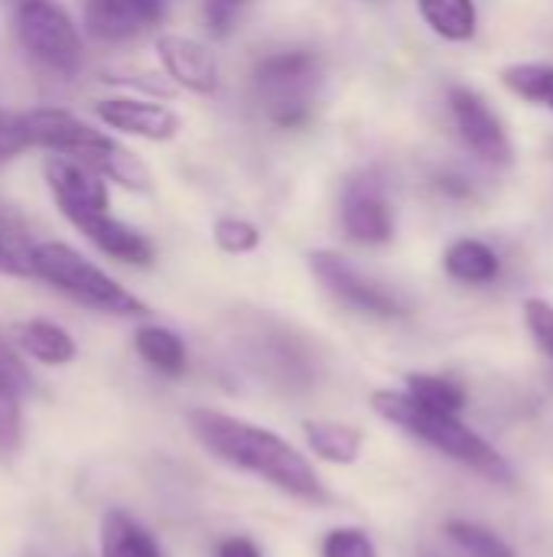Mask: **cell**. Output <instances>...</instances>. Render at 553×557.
<instances>
[{"label":"cell","mask_w":553,"mask_h":557,"mask_svg":"<svg viewBox=\"0 0 553 557\" xmlns=\"http://www.w3.org/2000/svg\"><path fill=\"white\" fill-rule=\"evenodd\" d=\"M189 431L196 441L228 467L261 476L287 496L303 503H326V490L310 467V460L287 444L280 434L257 428L251 421L222 414V411H189Z\"/></svg>","instance_id":"obj_1"},{"label":"cell","mask_w":553,"mask_h":557,"mask_svg":"<svg viewBox=\"0 0 553 557\" xmlns=\"http://www.w3.org/2000/svg\"><path fill=\"white\" fill-rule=\"evenodd\" d=\"M23 127H26L29 147H42L49 153L75 160L78 166L98 173L104 183H117V186L134 189V193L153 189L150 166L130 147H124L117 137L85 124L72 111L36 108V111L23 114Z\"/></svg>","instance_id":"obj_2"},{"label":"cell","mask_w":553,"mask_h":557,"mask_svg":"<svg viewBox=\"0 0 553 557\" xmlns=\"http://www.w3.org/2000/svg\"><path fill=\"white\" fill-rule=\"evenodd\" d=\"M372 408L378 418H385L388 424H398L401 431H407L411 437L437 447L440 454L460 460L463 467L482 473L486 480L495 483H508L512 480V467L508 460L486 441L479 437L473 428H466L456 414H437L420 408L407 392H391L381 388L372 395Z\"/></svg>","instance_id":"obj_3"},{"label":"cell","mask_w":553,"mask_h":557,"mask_svg":"<svg viewBox=\"0 0 553 557\" xmlns=\"http://www.w3.org/2000/svg\"><path fill=\"white\" fill-rule=\"evenodd\" d=\"M33 274L55 287L59 294L72 297L81 307H91L98 313L111 317H147L150 307L130 294L124 284H117L111 274H104L98 264H91L85 255L62 242H36L33 255Z\"/></svg>","instance_id":"obj_4"},{"label":"cell","mask_w":553,"mask_h":557,"mask_svg":"<svg viewBox=\"0 0 553 557\" xmlns=\"http://www.w3.org/2000/svg\"><path fill=\"white\" fill-rule=\"evenodd\" d=\"M251 82L267 117L277 127L293 131L313 117L316 91L323 85V59L310 49L271 52L254 65Z\"/></svg>","instance_id":"obj_5"},{"label":"cell","mask_w":553,"mask_h":557,"mask_svg":"<svg viewBox=\"0 0 553 557\" xmlns=\"http://www.w3.org/2000/svg\"><path fill=\"white\" fill-rule=\"evenodd\" d=\"M16 39L23 52L49 72L75 75L85 62L81 33L59 0H20Z\"/></svg>","instance_id":"obj_6"},{"label":"cell","mask_w":553,"mask_h":557,"mask_svg":"<svg viewBox=\"0 0 553 557\" xmlns=\"http://www.w3.org/2000/svg\"><path fill=\"white\" fill-rule=\"evenodd\" d=\"M310 271L316 274V281L336 297L342 300L345 307L352 310H362V313H372V317H404L411 310V304L391 290L388 284L362 274L349 258H342L339 251H313L310 255Z\"/></svg>","instance_id":"obj_7"},{"label":"cell","mask_w":553,"mask_h":557,"mask_svg":"<svg viewBox=\"0 0 553 557\" xmlns=\"http://www.w3.org/2000/svg\"><path fill=\"white\" fill-rule=\"evenodd\" d=\"M339 222L345 238H352L355 245L378 248L394 238V209L378 170H362L345 180L339 199Z\"/></svg>","instance_id":"obj_8"},{"label":"cell","mask_w":553,"mask_h":557,"mask_svg":"<svg viewBox=\"0 0 553 557\" xmlns=\"http://www.w3.org/2000/svg\"><path fill=\"white\" fill-rule=\"evenodd\" d=\"M447 104H450V114L456 121L460 137L466 140V147L482 163H489V166H508L515 160V147H512L508 134H505V124L489 108L486 98H479L466 85H450Z\"/></svg>","instance_id":"obj_9"},{"label":"cell","mask_w":553,"mask_h":557,"mask_svg":"<svg viewBox=\"0 0 553 557\" xmlns=\"http://www.w3.org/2000/svg\"><path fill=\"white\" fill-rule=\"evenodd\" d=\"M95 114L111 131H121V134L150 140V144L176 140L183 131V117L173 108L150 101V98H137V95L101 98V101H95Z\"/></svg>","instance_id":"obj_10"},{"label":"cell","mask_w":553,"mask_h":557,"mask_svg":"<svg viewBox=\"0 0 553 557\" xmlns=\"http://www.w3.org/2000/svg\"><path fill=\"white\" fill-rule=\"evenodd\" d=\"M166 13V0H85V33L95 42H130L150 33Z\"/></svg>","instance_id":"obj_11"},{"label":"cell","mask_w":553,"mask_h":557,"mask_svg":"<svg viewBox=\"0 0 553 557\" xmlns=\"http://www.w3.org/2000/svg\"><path fill=\"white\" fill-rule=\"evenodd\" d=\"M156 59L163 72L192 95H215L218 91V59L212 46L196 36L183 33H160L156 36Z\"/></svg>","instance_id":"obj_12"},{"label":"cell","mask_w":553,"mask_h":557,"mask_svg":"<svg viewBox=\"0 0 553 557\" xmlns=\"http://www.w3.org/2000/svg\"><path fill=\"white\" fill-rule=\"evenodd\" d=\"M42 173H46V186L59 206V212L72 222L78 215H88V212H108L111 206V193H108V183L78 166L75 160H65L59 153H52L46 163H42Z\"/></svg>","instance_id":"obj_13"},{"label":"cell","mask_w":553,"mask_h":557,"mask_svg":"<svg viewBox=\"0 0 553 557\" xmlns=\"http://www.w3.org/2000/svg\"><path fill=\"white\" fill-rule=\"evenodd\" d=\"M72 225L108 258L121 261V264H134V268H150L153 264V242L130 228L127 222L114 219L111 212H88L72 219Z\"/></svg>","instance_id":"obj_14"},{"label":"cell","mask_w":553,"mask_h":557,"mask_svg":"<svg viewBox=\"0 0 553 557\" xmlns=\"http://www.w3.org/2000/svg\"><path fill=\"white\" fill-rule=\"evenodd\" d=\"M254 359L261 366V372H267L274 382L287 385V388H306L316 379L313 369V352L287 336V333H267L254 343Z\"/></svg>","instance_id":"obj_15"},{"label":"cell","mask_w":553,"mask_h":557,"mask_svg":"<svg viewBox=\"0 0 553 557\" xmlns=\"http://www.w3.org/2000/svg\"><path fill=\"white\" fill-rule=\"evenodd\" d=\"M10 339L13 346L42 362V366H68L75 359V339L52 320H23V323H13L10 330Z\"/></svg>","instance_id":"obj_16"},{"label":"cell","mask_w":553,"mask_h":557,"mask_svg":"<svg viewBox=\"0 0 553 557\" xmlns=\"http://www.w3.org/2000/svg\"><path fill=\"white\" fill-rule=\"evenodd\" d=\"M443 268L453 281L469 284V287H482V284H492L499 277L502 258L492 245H486L479 238H456L443 251Z\"/></svg>","instance_id":"obj_17"},{"label":"cell","mask_w":553,"mask_h":557,"mask_svg":"<svg viewBox=\"0 0 553 557\" xmlns=\"http://www.w3.org/2000/svg\"><path fill=\"white\" fill-rule=\"evenodd\" d=\"M101 557H163L160 545L153 542V535L137 525L127 512L111 509L101 519V545H98Z\"/></svg>","instance_id":"obj_18"},{"label":"cell","mask_w":553,"mask_h":557,"mask_svg":"<svg viewBox=\"0 0 553 557\" xmlns=\"http://www.w3.org/2000/svg\"><path fill=\"white\" fill-rule=\"evenodd\" d=\"M424 23L447 42H469L479 29L476 0H417Z\"/></svg>","instance_id":"obj_19"},{"label":"cell","mask_w":553,"mask_h":557,"mask_svg":"<svg viewBox=\"0 0 553 557\" xmlns=\"http://www.w3.org/2000/svg\"><path fill=\"white\" fill-rule=\"evenodd\" d=\"M134 346H137V356L150 369H156L160 375L176 379V375L186 372V346L173 330H166V326H140L137 336H134Z\"/></svg>","instance_id":"obj_20"},{"label":"cell","mask_w":553,"mask_h":557,"mask_svg":"<svg viewBox=\"0 0 553 557\" xmlns=\"http://www.w3.org/2000/svg\"><path fill=\"white\" fill-rule=\"evenodd\" d=\"M303 431H306V441L316 457H323L329 463H342V467L355 463L362 454V444H365L362 431H355L349 424H336V421H306Z\"/></svg>","instance_id":"obj_21"},{"label":"cell","mask_w":553,"mask_h":557,"mask_svg":"<svg viewBox=\"0 0 553 557\" xmlns=\"http://www.w3.org/2000/svg\"><path fill=\"white\" fill-rule=\"evenodd\" d=\"M36 242L23 219L10 209H0V274L7 277H36L33 274Z\"/></svg>","instance_id":"obj_22"},{"label":"cell","mask_w":553,"mask_h":557,"mask_svg":"<svg viewBox=\"0 0 553 557\" xmlns=\"http://www.w3.org/2000/svg\"><path fill=\"white\" fill-rule=\"evenodd\" d=\"M407 395L437 414H456L466 408V388L453 382L450 375H430V372H411L407 375Z\"/></svg>","instance_id":"obj_23"},{"label":"cell","mask_w":553,"mask_h":557,"mask_svg":"<svg viewBox=\"0 0 553 557\" xmlns=\"http://www.w3.org/2000/svg\"><path fill=\"white\" fill-rule=\"evenodd\" d=\"M502 82L512 95L553 111V65L551 62H515L502 69Z\"/></svg>","instance_id":"obj_24"},{"label":"cell","mask_w":553,"mask_h":557,"mask_svg":"<svg viewBox=\"0 0 553 557\" xmlns=\"http://www.w3.org/2000/svg\"><path fill=\"white\" fill-rule=\"evenodd\" d=\"M443 532H447V539L466 557H518L515 548L502 535H495L486 525H476V522H447Z\"/></svg>","instance_id":"obj_25"},{"label":"cell","mask_w":553,"mask_h":557,"mask_svg":"<svg viewBox=\"0 0 553 557\" xmlns=\"http://www.w3.org/2000/svg\"><path fill=\"white\" fill-rule=\"evenodd\" d=\"M212 238L225 255H251L261 245V232L254 222L238 219V215H222L212 225Z\"/></svg>","instance_id":"obj_26"},{"label":"cell","mask_w":553,"mask_h":557,"mask_svg":"<svg viewBox=\"0 0 553 557\" xmlns=\"http://www.w3.org/2000/svg\"><path fill=\"white\" fill-rule=\"evenodd\" d=\"M20 392L0 375V450H16L20 447Z\"/></svg>","instance_id":"obj_27"},{"label":"cell","mask_w":553,"mask_h":557,"mask_svg":"<svg viewBox=\"0 0 553 557\" xmlns=\"http://www.w3.org/2000/svg\"><path fill=\"white\" fill-rule=\"evenodd\" d=\"M323 557H378V548L362 529H336L323 542Z\"/></svg>","instance_id":"obj_28"},{"label":"cell","mask_w":553,"mask_h":557,"mask_svg":"<svg viewBox=\"0 0 553 557\" xmlns=\"http://www.w3.org/2000/svg\"><path fill=\"white\" fill-rule=\"evenodd\" d=\"M525 326L531 333V339L553 359V304L531 297L525 300Z\"/></svg>","instance_id":"obj_29"},{"label":"cell","mask_w":553,"mask_h":557,"mask_svg":"<svg viewBox=\"0 0 553 557\" xmlns=\"http://www.w3.org/2000/svg\"><path fill=\"white\" fill-rule=\"evenodd\" d=\"M248 7V0H205L202 3V20L212 36H228L238 13Z\"/></svg>","instance_id":"obj_30"},{"label":"cell","mask_w":553,"mask_h":557,"mask_svg":"<svg viewBox=\"0 0 553 557\" xmlns=\"http://www.w3.org/2000/svg\"><path fill=\"white\" fill-rule=\"evenodd\" d=\"M0 375L23 395V392H29V385H33V375L26 372V366H23V359H20V349L13 346V339L3 333V326H0Z\"/></svg>","instance_id":"obj_31"},{"label":"cell","mask_w":553,"mask_h":557,"mask_svg":"<svg viewBox=\"0 0 553 557\" xmlns=\"http://www.w3.org/2000/svg\"><path fill=\"white\" fill-rule=\"evenodd\" d=\"M23 150H29V137L23 127V114H10L0 108V163L20 157Z\"/></svg>","instance_id":"obj_32"},{"label":"cell","mask_w":553,"mask_h":557,"mask_svg":"<svg viewBox=\"0 0 553 557\" xmlns=\"http://www.w3.org/2000/svg\"><path fill=\"white\" fill-rule=\"evenodd\" d=\"M218 557H261L257 545L248 542V539H225L218 545Z\"/></svg>","instance_id":"obj_33"},{"label":"cell","mask_w":553,"mask_h":557,"mask_svg":"<svg viewBox=\"0 0 553 557\" xmlns=\"http://www.w3.org/2000/svg\"><path fill=\"white\" fill-rule=\"evenodd\" d=\"M443 193H450V196H460V199H466L473 189H469V183L463 180V176H440V183H437Z\"/></svg>","instance_id":"obj_34"},{"label":"cell","mask_w":553,"mask_h":557,"mask_svg":"<svg viewBox=\"0 0 553 557\" xmlns=\"http://www.w3.org/2000/svg\"><path fill=\"white\" fill-rule=\"evenodd\" d=\"M427 557H433V555H427Z\"/></svg>","instance_id":"obj_35"}]
</instances>
